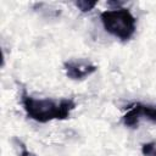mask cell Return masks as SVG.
<instances>
[{
    "label": "cell",
    "mask_w": 156,
    "mask_h": 156,
    "mask_svg": "<svg viewBox=\"0 0 156 156\" xmlns=\"http://www.w3.org/2000/svg\"><path fill=\"white\" fill-rule=\"evenodd\" d=\"M21 101L27 116L40 123H46L52 119H66L76 107V102L72 99H35L29 96L24 90L22 91Z\"/></svg>",
    "instance_id": "cell-1"
},
{
    "label": "cell",
    "mask_w": 156,
    "mask_h": 156,
    "mask_svg": "<svg viewBox=\"0 0 156 156\" xmlns=\"http://www.w3.org/2000/svg\"><path fill=\"white\" fill-rule=\"evenodd\" d=\"M100 20L107 33L123 41L130 39L135 32L136 20L128 9L116 7L104 11L100 15Z\"/></svg>",
    "instance_id": "cell-2"
},
{
    "label": "cell",
    "mask_w": 156,
    "mask_h": 156,
    "mask_svg": "<svg viewBox=\"0 0 156 156\" xmlns=\"http://www.w3.org/2000/svg\"><path fill=\"white\" fill-rule=\"evenodd\" d=\"M63 67H65L67 77L73 79V80L85 79L87 77L91 76L96 71V66L94 63H91L89 60H85V58L66 61Z\"/></svg>",
    "instance_id": "cell-3"
},
{
    "label": "cell",
    "mask_w": 156,
    "mask_h": 156,
    "mask_svg": "<svg viewBox=\"0 0 156 156\" xmlns=\"http://www.w3.org/2000/svg\"><path fill=\"white\" fill-rule=\"evenodd\" d=\"M140 117H146L152 122H156V106L150 105H143L136 104L134 107H132L122 118V122L124 126L135 128L138 126V122Z\"/></svg>",
    "instance_id": "cell-4"
},
{
    "label": "cell",
    "mask_w": 156,
    "mask_h": 156,
    "mask_svg": "<svg viewBox=\"0 0 156 156\" xmlns=\"http://www.w3.org/2000/svg\"><path fill=\"white\" fill-rule=\"evenodd\" d=\"M96 4H98L96 1H87V0H79V1H76V2H74V5H76L82 12H88V11L93 10Z\"/></svg>",
    "instance_id": "cell-5"
},
{
    "label": "cell",
    "mask_w": 156,
    "mask_h": 156,
    "mask_svg": "<svg viewBox=\"0 0 156 156\" xmlns=\"http://www.w3.org/2000/svg\"><path fill=\"white\" fill-rule=\"evenodd\" d=\"M141 154L144 156H156V144L155 143H145V144H143Z\"/></svg>",
    "instance_id": "cell-6"
},
{
    "label": "cell",
    "mask_w": 156,
    "mask_h": 156,
    "mask_svg": "<svg viewBox=\"0 0 156 156\" xmlns=\"http://www.w3.org/2000/svg\"><path fill=\"white\" fill-rule=\"evenodd\" d=\"M13 141L16 143L17 147L20 149V156H33V155L27 150V147H26V146H24V145H23V144L17 139V138H15V139H13Z\"/></svg>",
    "instance_id": "cell-7"
}]
</instances>
